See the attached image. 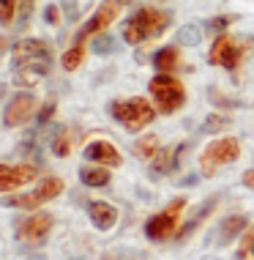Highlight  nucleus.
Returning a JSON list of instances; mask_svg holds the SVG:
<instances>
[{"label": "nucleus", "instance_id": "obj_1", "mask_svg": "<svg viewBox=\"0 0 254 260\" xmlns=\"http://www.w3.org/2000/svg\"><path fill=\"white\" fill-rule=\"evenodd\" d=\"M11 66H14V82L22 88H30L36 85V80L49 74L52 50L41 39H22L11 50Z\"/></svg>", "mask_w": 254, "mask_h": 260}, {"label": "nucleus", "instance_id": "obj_2", "mask_svg": "<svg viewBox=\"0 0 254 260\" xmlns=\"http://www.w3.org/2000/svg\"><path fill=\"white\" fill-rule=\"evenodd\" d=\"M169 25V14L161 9H139L123 22V41L126 44H142L148 39H156Z\"/></svg>", "mask_w": 254, "mask_h": 260}, {"label": "nucleus", "instance_id": "obj_3", "mask_svg": "<svg viewBox=\"0 0 254 260\" xmlns=\"http://www.w3.org/2000/svg\"><path fill=\"white\" fill-rule=\"evenodd\" d=\"M254 50V39L249 36H219L208 52L210 66H224V69H238L246 52Z\"/></svg>", "mask_w": 254, "mask_h": 260}, {"label": "nucleus", "instance_id": "obj_4", "mask_svg": "<svg viewBox=\"0 0 254 260\" xmlns=\"http://www.w3.org/2000/svg\"><path fill=\"white\" fill-rule=\"evenodd\" d=\"M110 115L115 118L118 123H123L129 132H142L148 123L156 118L153 107L148 104L145 99L134 96V99H118L110 104Z\"/></svg>", "mask_w": 254, "mask_h": 260}, {"label": "nucleus", "instance_id": "obj_5", "mask_svg": "<svg viewBox=\"0 0 254 260\" xmlns=\"http://www.w3.org/2000/svg\"><path fill=\"white\" fill-rule=\"evenodd\" d=\"M151 93L159 104V112H164V115H172V112L180 110L183 102H186V90H183V85L169 74H156L153 77L151 80Z\"/></svg>", "mask_w": 254, "mask_h": 260}, {"label": "nucleus", "instance_id": "obj_6", "mask_svg": "<svg viewBox=\"0 0 254 260\" xmlns=\"http://www.w3.org/2000/svg\"><path fill=\"white\" fill-rule=\"evenodd\" d=\"M241 156V143L235 137H222V140H213L200 156V165H202V175H213L222 165H230Z\"/></svg>", "mask_w": 254, "mask_h": 260}, {"label": "nucleus", "instance_id": "obj_7", "mask_svg": "<svg viewBox=\"0 0 254 260\" xmlns=\"http://www.w3.org/2000/svg\"><path fill=\"white\" fill-rule=\"evenodd\" d=\"M183 206H186V203L178 198V200L169 203L161 214L151 216V219L145 222V236L151 238V241H167V238L175 233V228H178V216H180Z\"/></svg>", "mask_w": 254, "mask_h": 260}, {"label": "nucleus", "instance_id": "obj_8", "mask_svg": "<svg viewBox=\"0 0 254 260\" xmlns=\"http://www.w3.org/2000/svg\"><path fill=\"white\" fill-rule=\"evenodd\" d=\"M60 192H63V181H60V178H44L36 189H33V192L17 194V198H9V200H3V203H6V206H14V208L36 211L39 206H44V203L55 200Z\"/></svg>", "mask_w": 254, "mask_h": 260}, {"label": "nucleus", "instance_id": "obj_9", "mask_svg": "<svg viewBox=\"0 0 254 260\" xmlns=\"http://www.w3.org/2000/svg\"><path fill=\"white\" fill-rule=\"evenodd\" d=\"M126 3H131V0H104V3L96 9L93 17H90L88 22L80 27V33L74 36V44H82V41L88 39V36H93V33H104V30H107V25L115 22L121 6H126Z\"/></svg>", "mask_w": 254, "mask_h": 260}, {"label": "nucleus", "instance_id": "obj_10", "mask_svg": "<svg viewBox=\"0 0 254 260\" xmlns=\"http://www.w3.org/2000/svg\"><path fill=\"white\" fill-rule=\"evenodd\" d=\"M52 214H33L17 222V238L22 244H41L47 241L49 230H52Z\"/></svg>", "mask_w": 254, "mask_h": 260}, {"label": "nucleus", "instance_id": "obj_11", "mask_svg": "<svg viewBox=\"0 0 254 260\" xmlns=\"http://www.w3.org/2000/svg\"><path fill=\"white\" fill-rule=\"evenodd\" d=\"M33 115H36V96L33 93H17L9 102V107H6L3 121H6V126H22L25 121H30Z\"/></svg>", "mask_w": 254, "mask_h": 260}, {"label": "nucleus", "instance_id": "obj_12", "mask_svg": "<svg viewBox=\"0 0 254 260\" xmlns=\"http://www.w3.org/2000/svg\"><path fill=\"white\" fill-rule=\"evenodd\" d=\"M36 178V165H0V192H11Z\"/></svg>", "mask_w": 254, "mask_h": 260}, {"label": "nucleus", "instance_id": "obj_13", "mask_svg": "<svg viewBox=\"0 0 254 260\" xmlns=\"http://www.w3.org/2000/svg\"><path fill=\"white\" fill-rule=\"evenodd\" d=\"M82 156L96 161V165H101V167H118L121 165V153H118V148L112 143H107V140H96V143L85 145Z\"/></svg>", "mask_w": 254, "mask_h": 260}, {"label": "nucleus", "instance_id": "obj_14", "mask_svg": "<svg viewBox=\"0 0 254 260\" xmlns=\"http://www.w3.org/2000/svg\"><path fill=\"white\" fill-rule=\"evenodd\" d=\"M183 148H186V145L180 143V145H172V148L159 151L156 156L151 159V170H153V175H164V173H169V170H175V165L180 161Z\"/></svg>", "mask_w": 254, "mask_h": 260}, {"label": "nucleus", "instance_id": "obj_15", "mask_svg": "<svg viewBox=\"0 0 254 260\" xmlns=\"http://www.w3.org/2000/svg\"><path fill=\"white\" fill-rule=\"evenodd\" d=\"M88 214H90V222H93L98 230H110L112 224L118 222V211L112 208L110 203H101V200L90 203V206H88Z\"/></svg>", "mask_w": 254, "mask_h": 260}, {"label": "nucleus", "instance_id": "obj_16", "mask_svg": "<svg viewBox=\"0 0 254 260\" xmlns=\"http://www.w3.org/2000/svg\"><path fill=\"white\" fill-rule=\"evenodd\" d=\"M216 203H219V198H208L205 203H202V206H197V208H194L192 219H189V222H186V224H183V228L178 230V241H186V238L192 236V233H194L197 228H200V222L205 219V216L210 214V211L216 208Z\"/></svg>", "mask_w": 254, "mask_h": 260}, {"label": "nucleus", "instance_id": "obj_17", "mask_svg": "<svg viewBox=\"0 0 254 260\" xmlns=\"http://www.w3.org/2000/svg\"><path fill=\"white\" fill-rule=\"evenodd\" d=\"M246 228V216H227V219L222 222V228H219V244H230L235 236H241Z\"/></svg>", "mask_w": 254, "mask_h": 260}, {"label": "nucleus", "instance_id": "obj_18", "mask_svg": "<svg viewBox=\"0 0 254 260\" xmlns=\"http://www.w3.org/2000/svg\"><path fill=\"white\" fill-rule=\"evenodd\" d=\"M153 66L159 69L161 74H169L172 69H178V50L175 47H164L153 55Z\"/></svg>", "mask_w": 254, "mask_h": 260}, {"label": "nucleus", "instance_id": "obj_19", "mask_svg": "<svg viewBox=\"0 0 254 260\" xmlns=\"http://www.w3.org/2000/svg\"><path fill=\"white\" fill-rule=\"evenodd\" d=\"M112 175L104 167H82L80 170V181L85 186H107Z\"/></svg>", "mask_w": 254, "mask_h": 260}, {"label": "nucleus", "instance_id": "obj_20", "mask_svg": "<svg viewBox=\"0 0 254 260\" xmlns=\"http://www.w3.org/2000/svg\"><path fill=\"white\" fill-rule=\"evenodd\" d=\"M230 123H232L230 115H224V112H210L205 118V123L200 126V135H216V132H224Z\"/></svg>", "mask_w": 254, "mask_h": 260}, {"label": "nucleus", "instance_id": "obj_21", "mask_svg": "<svg viewBox=\"0 0 254 260\" xmlns=\"http://www.w3.org/2000/svg\"><path fill=\"white\" fill-rule=\"evenodd\" d=\"M134 153H137L139 159H148V161H151V159L159 153V137H156V135H148V137H142V140H137V143H134Z\"/></svg>", "mask_w": 254, "mask_h": 260}, {"label": "nucleus", "instance_id": "obj_22", "mask_svg": "<svg viewBox=\"0 0 254 260\" xmlns=\"http://www.w3.org/2000/svg\"><path fill=\"white\" fill-rule=\"evenodd\" d=\"M82 60H85V50H82V44H74L71 50L63 52L60 66L66 69V72H74V69H80V66H82Z\"/></svg>", "mask_w": 254, "mask_h": 260}, {"label": "nucleus", "instance_id": "obj_23", "mask_svg": "<svg viewBox=\"0 0 254 260\" xmlns=\"http://www.w3.org/2000/svg\"><path fill=\"white\" fill-rule=\"evenodd\" d=\"M200 41H202L200 25H186V27H180V30H178V44L180 47H197Z\"/></svg>", "mask_w": 254, "mask_h": 260}, {"label": "nucleus", "instance_id": "obj_24", "mask_svg": "<svg viewBox=\"0 0 254 260\" xmlns=\"http://www.w3.org/2000/svg\"><path fill=\"white\" fill-rule=\"evenodd\" d=\"M52 151H55V156H68V151H71V140H68V132L66 129H58L55 132V137H52Z\"/></svg>", "mask_w": 254, "mask_h": 260}, {"label": "nucleus", "instance_id": "obj_25", "mask_svg": "<svg viewBox=\"0 0 254 260\" xmlns=\"http://www.w3.org/2000/svg\"><path fill=\"white\" fill-rule=\"evenodd\" d=\"M17 9H19V0H0V25H11L14 27Z\"/></svg>", "mask_w": 254, "mask_h": 260}, {"label": "nucleus", "instance_id": "obj_26", "mask_svg": "<svg viewBox=\"0 0 254 260\" xmlns=\"http://www.w3.org/2000/svg\"><path fill=\"white\" fill-rule=\"evenodd\" d=\"M33 14V0H19L17 9V19H14V27H27V19Z\"/></svg>", "mask_w": 254, "mask_h": 260}, {"label": "nucleus", "instance_id": "obj_27", "mask_svg": "<svg viewBox=\"0 0 254 260\" xmlns=\"http://www.w3.org/2000/svg\"><path fill=\"white\" fill-rule=\"evenodd\" d=\"M93 52L96 55H112L115 52V41H112L107 33H101V36H96V41H93Z\"/></svg>", "mask_w": 254, "mask_h": 260}, {"label": "nucleus", "instance_id": "obj_28", "mask_svg": "<svg viewBox=\"0 0 254 260\" xmlns=\"http://www.w3.org/2000/svg\"><path fill=\"white\" fill-rule=\"evenodd\" d=\"M227 25H232V17H213V19H208L205 30L208 33H222V30H227Z\"/></svg>", "mask_w": 254, "mask_h": 260}, {"label": "nucleus", "instance_id": "obj_29", "mask_svg": "<svg viewBox=\"0 0 254 260\" xmlns=\"http://www.w3.org/2000/svg\"><path fill=\"white\" fill-rule=\"evenodd\" d=\"M254 252V228L251 230H246V236H243V244H241V249H238V257L246 260Z\"/></svg>", "mask_w": 254, "mask_h": 260}, {"label": "nucleus", "instance_id": "obj_30", "mask_svg": "<svg viewBox=\"0 0 254 260\" xmlns=\"http://www.w3.org/2000/svg\"><path fill=\"white\" fill-rule=\"evenodd\" d=\"M52 112H55V102H47L44 107L39 110V115H36V126H44L49 118H52Z\"/></svg>", "mask_w": 254, "mask_h": 260}, {"label": "nucleus", "instance_id": "obj_31", "mask_svg": "<svg viewBox=\"0 0 254 260\" xmlns=\"http://www.w3.org/2000/svg\"><path fill=\"white\" fill-rule=\"evenodd\" d=\"M44 19H47V25H55L60 19V11H58V6H47L44 9Z\"/></svg>", "mask_w": 254, "mask_h": 260}, {"label": "nucleus", "instance_id": "obj_32", "mask_svg": "<svg viewBox=\"0 0 254 260\" xmlns=\"http://www.w3.org/2000/svg\"><path fill=\"white\" fill-rule=\"evenodd\" d=\"M243 184L249 186V189H254V170H246L243 173Z\"/></svg>", "mask_w": 254, "mask_h": 260}, {"label": "nucleus", "instance_id": "obj_33", "mask_svg": "<svg viewBox=\"0 0 254 260\" xmlns=\"http://www.w3.org/2000/svg\"><path fill=\"white\" fill-rule=\"evenodd\" d=\"M66 11H68V17H77V3L74 0H66Z\"/></svg>", "mask_w": 254, "mask_h": 260}, {"label": "nucleus", "instance_id": "obj_34", "mask_svg": "<svg viewBox=\"0 0 254 260\" xmlns=\"http://www.w3.org/2000/svg\"><path fill=\"white\" fill-rule=\"evenodd\" d=\"M6 47H9V41H6V36H0V52H6Z\"/></svg>", "mask_w": 254, "mask_h": 260}, {"label": "nucleus", "instance_id": "obj_35", "mask_svg": "<svg viewBox=\"0 0 254 260\" xmlns=\"http://www.w3.org/2000/svg\"><path fill=\"white\" fill-rule=\"evenodd\" d=\"M6 93V85H0V96H3Z\"/></svg>", "mask_w": 254, "mask_h": 260}, {"label": "nucleus", "instance_id": "obj_36", "mask_svg": "<svg viewBox=\"0 0 254 260\" xmlns=\"http://www.w3.org/2000/svg\"><path fill=\"white\" fill-rule=\"evenodd\" d=\"M30 260H47V257H41V255H39V257H30Z\"/></svg>", "mask_w": 254, "mask_h": 260}]
</instances>
